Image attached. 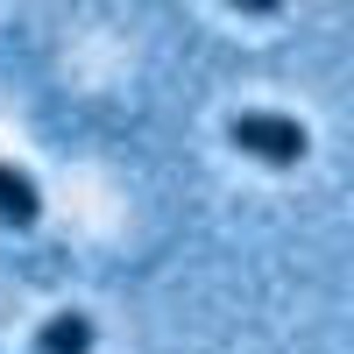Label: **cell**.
<instances>
[{
	"label": "cell",
	"mask_w": 354,
	"mask_h": 354,
	"mask_svg": "<svg viewBox=\"0 0 354 354\" xmlns=\"http://www.w3.org/2000/svg\"><path fill=\"white\" fill-rule=\"evenodd\" d=\"M227 142H234L241 156L270 163V170H290V163H305V149H312L305 121H290V113H270V106H241V113L227 121Z\"/></svg>",
	"instance_id": "obj_1"
},
{
	"label": "cell",
	"mask_w": 354,
	"mask_h": 354,
	"mask_svg": "<svg viewBox=\"0 0 354 354\" xmlns=\"http://www.w3.org/2000/svg\"><path fill=\"white\" fill-rule=\"evenodd\" d=\"M93 347H100V326H93V312H78V305L50 312L36 326V340H28V354H93Z\"/></svg>",
	"instance_id": "obj_2"
},
{
	"label": "cell",
	"mask_w": 354,
	"mask_h": 354,
	"mask_svg": "<svg viewBox=\"0 0 354 354\" xmlns=\"http://www.w3.org/2000/svg\"><path fill=\"white\" fill-rule=\"evenodd\" d=\"M227 8H234V15H255V21H270V15H283V8H290V0H227Z\"/></svg>",
	"instance_id": "obj_4"
},
{
	"label": "cell",
	"mask_w": 354,
	"mask_h": 354,
	"mask_svg": "<svg viewBox=\"0 0 354 354\" xmlns=\"http://www.w3.org/2000/svg\"><path fill=\"white\" fill-rule=\"evenodd\" d=\"M36 220H43V192H36V177H28L21 163H0V227L28 234Z\"/></svg>",
	"instance_id": "obj_3"
}]
</instances>
